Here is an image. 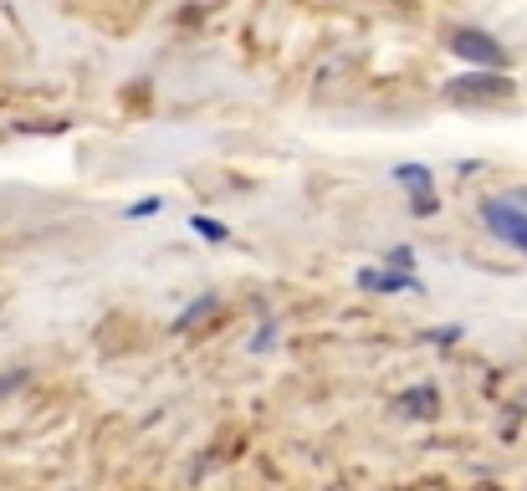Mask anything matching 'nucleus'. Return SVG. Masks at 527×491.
Listing matches in <instances>:
<instances>
[{"label":"nucleus","mask_w":527,"mask_h":491,"mask_svg":"<svg viewBox=\"0 0 527 491\" xmlns=\"http://www.w3.org/2000/svg\"><path fill=\"white\" fill-rule=\"evenodd\" d=\"M512 93H517V82L507 77V67H476V72H461L456 82H446L451 103H507Z\"/></svg>","instance_id":"nucleus-1"},{"label":"nucleus","mask_w":527,"mask_h":491,"mask_svg":"<svg viewBox=\"0 0 527 491\" xmlns=\"http://www.w3.org/2000/svg\"><path fill=\"white\" fill-rule=\"evenodd\" d=\"M476 215H481V226H487L502 246L527 256V200H481Z\"/></svg>","instance_id":"nucleus-2"},{"label":"nucleus","mask_w":527,"mask_h":491,"mask_svg":"<svg viewBox=\"0 0 527 491\" xmlns=\"http://www.w3.org/2000/svg\"><path fill=\"white\" fill-rule=\"evenodd\" d=\"M451 52L471 67H507V52H502V41L487 36V31H476V26H461L451 36Z\"/></svg>","instance_id":"nucleus-3"},{"label":"nucleus","mask_w":527,"mask_h":491,"mask_svg":"<svg viewBox=\"0 0 527 491\" xmlns=\"http://www.w3.org/2000/svg\"><path fill=\"white\" fill-rule=\"evenodd\" d=\"M354 282L364 292H420V277L415 272H400V266H359Z\"/></svg>","instance_id":"nucleus-4"},{"label":"nucleus","mask_w":527,"mask_h":491,"mask_svg":"<svg viewBox=\"0 0 527 491\" xmlns=\"http://www.w3.org/2000/svg\"><path fill=\"white\" fill-rule=\"evenodd\" d=\"M394 410L415 415V420H430L435 410H441V394H435V384H415V389H405L400 399H394Z\"/></svg>","instance_id":"nucleus-5"},{"label":"nucleus","mask_w":527,"mask_h":491,"mask_svg":"<svg viewBox=\"0 0 527 491\" xmlns=\"http://www.w3.org/2000/svg\"><path fill=\"white\" fill-rule=\"evenodd\" d=\"M205 312H215V292H205V297H195L185 312H180V318H174V328H180V333H190L200 318H205Z\"/></svg>","instance_id":"nucleus-6"},{"label":"nucleus","mask_w":527,"mask_h":491,"mask_svg":"<svg viewBox=\"0 0 527 491\" xmlns=\"http://www.w3.org/2000/svg\"><path fill=\"white\" fill-rule=\"evenodd\" d=\"M190 226H195V236L210 241V246H226V241H231V226H221V220H210V215H195Z\"/></svg>","instance_id":"nucleus-7"},{"label":"nucleus","mask_w":527,"mask_h":491,"mask_svg":"<svg viewBox=\"0 0 527 491\" xmlns=\"http://www.w3.org/2000/svg\"><path fill=\"white\" fill-rule=\"evenodd\" d=\"M394 180L410 190H430V169L425 164H394Z\"/></svg>","instance_id":"nucleus-8"},{"label":"nucleus","mask_w":527,"mask_h":491,"mask_svg":"<svg viewBox=\"0 0 527 491\" xmlns=\"http://www.w3.org/2000/svg\"><path fill=\"white\" fill-rule=\"evenodd\" d=\"M164 210V200L159 195H144V200H134V205H123V215L128 220H149V215H159Z\"/></svg>","instance_id":"nucleus-9"},{"label":"nucleus","mask_w":527,"mask_h":491,"mask_svg":"<svg viewBox=\"0 0 527 491\" xmlns=\"http://www.w3.org/2000/svg\"><path fill=\"white\" fill-rule=\"evenodd\" d=\"M410 210L415 215H435V210H441V200H435V190H410Z\"/></svg>","instance_id":"nucleus-10"},{"label":"nucleus","mask_w":527,"mask_h":491,"mask_svg":"<svg viewBox=\"0 0 527 491\" xmlns=\"http://www.w3.org/2000/svg\"><path fill=\"white\" fill-rule=\"evenodd\" d=\"M384 266H400V272H410V266H415V251H410V246H389V251H384Z\"/></svg>","instance_id":"nucleus-11"},{"label":"nucleus","mask_w":527,"mask_h":491,"mask_svg":"<svg viewBox=\"0 0 527 491\" xmlns=\"http://www.w3.org/2000/svg\"><path fill=\"white\" fill-rule=\"evenodd\" d=\"M272 343H277V323H267V328H261V333L251 338V348H256V353H267Z\"/></svg>","instance_id":"nucleus-12"},{"label":"nucleus","mask_w":527,"mask_h":491,"mask_svg":"<svg viewBox=\"0 0 527 491\" xmlns=\"http://www.w3.org/2000/svg\"><path fill=\"white\" fill-rule=\"evenodd\" d=\"M456 338H461V328H456V323H446V328H435V333H430V343H441V348H446V343H456Z\"/></svg>","instance_id":"nucleus-13"}]
</instances>
